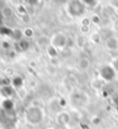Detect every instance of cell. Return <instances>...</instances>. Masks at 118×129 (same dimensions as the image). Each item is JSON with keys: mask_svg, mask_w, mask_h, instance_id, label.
<instances>
[{"mask_svg": "<svg viewBox=\"0 0 118 129\" xmlns=\"http://www.w3.org/2000/svg\"><path fill=\"white\" fill-rule=\"evenodd\" d=\"M89 65H90V61L87 59V58H82L78 62V66L82 70H86L89 68Z\"/></svg>", "mask_w": 118, "mask_h": 129, "instance_id": "1", "label": "cell"}]
</instances>
